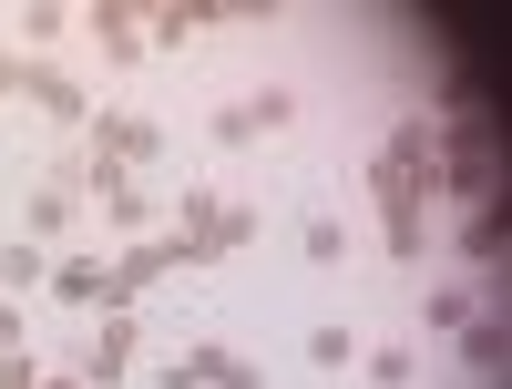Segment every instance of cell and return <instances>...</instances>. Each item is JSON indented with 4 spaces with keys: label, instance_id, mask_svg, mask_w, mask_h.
Instances as JSON below:
<instances>
[{
    "label": "cell",
    "instance_id": "1",
    "mask_svg": "<svg viewBox=\"0 0 512 389\" xmlns=\"http://www.w3.org/2000/svg\"><path fill=\"white\" fill-rule=\"evenodd\" d=\"M410 144H420V134H400L390 154L369 164V195H379V215H390V246H400V256L420 246V164H410Z\"/></svg>",
    "mask_w": 512,
    "mask_h": 389
},
{
    "label": "cell",
    "instance_id": "2",
    "mask_svg": "<svg viewBox=\"0 0 512 389\" xmlns=\"http://www.w3.org/2000/svg\"><path fill=\"white\" fill-rule=\"evenodd\" d=\"M21 93H41L62 123H82V82H62V72H41V62H21Z\"/></svg>",
    "mask_w": 512,
    "mask_h": 389
},
{
    "label": "cell",
    "instance_id": "3",
    "mask_svg": "<svg viewBox=\"0 0 512 389\" xmlns=\"http://www.w3.org/2000/svg\"><path fill=\"white\" fill-rule=\"evenodd\" d=\"M195 379H216V389H256V369H246V359H226V349H205V359H195Z\"/></svg>",
    "mask_w": 512,
    "mask_h": 389
},
{
    "label": "cell",
    "instance_id": "4",
    "mask_svg": "<svg viewBox=\"0 0 512 389\" xmlns=\"http://www.w3.org/2000/svg\"><path fill=\"white\" fill-rule=\"evenodd\" d=\"M461 246H472V256H502V195L472 215V236H461Z\"/></svg>",
    "mask_w": 512,
    "mask_h": 389
},
{
    "label": "cell",
    "instance_id": "5",
    "mask_svg": "<svg viewBox=\"0 0 512 389\" xmlns=\"http://www.w3.org/2000/svg\"><path fill=\"white\" fill-rule=\"evenodd\" d=\"M0 349H21V318H11V308H0Z\"/></svg>",
    "mask_w": 512,
    "mask_h": 389
}]
</instances>
